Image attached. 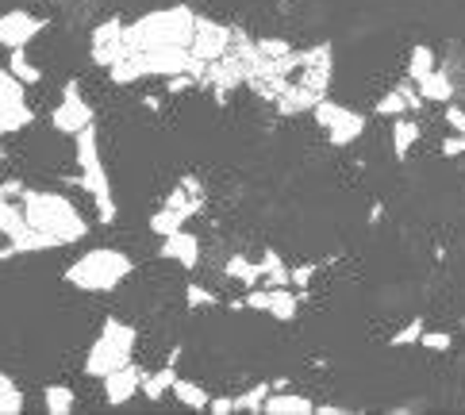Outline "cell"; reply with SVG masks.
<instances>
[{
  "label": "cell",
  "instance_id": "obj_1",
  "mask_svg": "<svg viewBox=\"0 0 465 415\" xmlns=\"http://www.w3.org/2000/svg\"><path fill=\"white\" fill-rule=\"evenodd\" d=\"M20 204L31 231L43 239L46 251H58V246H74L89 235L85 215L74 208L70 196L62 193H46V189H20Z\"/></svg>",
  "mask_w": 465,
  "mask_h": 415
},
{
  "label": "cell",
  "instance_id": "obj_2",
  "mask_svg": "<svg viewBox=\"0 0 465 415\" xmlns=\"http://www.w3.org/2000/svg\"><path fill=\"white\" fill-rule=\"evenodd\" d=\"M193 31H196V12L185 5L173 8H154L127 24V51L124 54H165V51H193Z\"/></svg>",
  "mask_w": 465,
  "mask_h": 415
},
{
  "label": "cell",
  "instance_id": "obj_3",
  "mask_svg": "<svg viewBox=\"0 0 465 415\" xmlns=\"http://www.w3.org/2000/svg\"><path fill=\"white\" fill-rule=\"evenodd\" d=\"M135 273V262L115 246H96V251L74 258L65 265V285L81 292H115Z\"/></svg>",
  "mask_w": 465,
  "mask_h": 415
},
{
  "label": "cell",
  "instance_id": "obj_4",
  "mask_svg": "<svg viewBox=\"0 0 465 415\" xmlns=\"http://www.w3.org/2000/svg\"><path fill=\"white\" fill-rule=\"evenodd\" d=\"M74 162H77V185L85 189V196H93V204H96V220H101V223H112L115 215H120V208H115L112 181H108L104 158H101V139H96V124L74 135Z\"/></svg>",
  "mask_w": 465,
  "mask_h": 415
},
{
  "label": "cell",
  "instance_id": "obj_5",
  "mask_svg": "<svg viewBox=\"0 0 465 415\" xmlns=\"http://www.w3.org/2000/svg\"><path fill=\"white\" fill-rule=\"evenodd\" d=\"M135 342H139V331L127 320H104L101 335L93 339L89 354H85V373L101 380L112 370H120V365L135 361Z\"/></svg>",
  "mask_w": 465,
  "mask_h": 415
},
{
  "label": "cell",
  "instance_id": "obj_6",
  "mask_svg": "<svg viewBox=\"0 0 465 415\" xmlns=\"http://www.w3.org/2000/svg\"><path fill=\"white\" fill-rule=\"evenodd\" d=\"M204 201H208V196H204V185H201V181H196V177H181L177 185H173V193L165 196V204L151 215V231H154L158 239L185 231V223L204 208Z\"/></svg>",
  "mask_w": 465,
  "mask_h": 415
},
{
  "label": "cell",
  "instance_id": "obj_7",
  "mask_svg": "<svg viewBox=\"0 0 465 415\" xmlns=\"http://www.w3.org/2000/svg\"><path fill=\"white\" fill-rule=\"evenodd\" d=\"M20 181H0V239L12 246V254H39L46 251L43 239L31 231L24 204H20Z\"/></svg>",
  "mask_w": 465,
  "mask_h": 415
},
{
  "label": "cell",
  "instance_id": "obj_8",
  "mask_svg": "<svg viewBox=\"0 0 465 415\" xmlns=\"http://www.w3.org/2000/svg\"><path fill=\"white\" fill-rule=\"evenodd\" d=\"M35 120V108L27 101V85L15 77L8 65H0V139L20 135Z\"/></svg>",
  "mask_w": 465,
  "mask_h": 415
},
{
  "label": "cell",
  "instance_id": "obj_9",
  "mask_svg": "<svg viewBox=\"0 0 465 415\" xmlns=\"http://www.w3.org/2000/svg\"><path fill=\"white\" fill-rule=\"evenodd\" d=\"M312 115H315V124L327 131L331 146H351V143L361 139V131H365V115L339 104V101H331V96H323V101L312 108Z\"/></svg>",
  "mask_w": 465,
  "mask_h": 415
},
{
  "label": "cell",
  "instance_id": "obj_10",
  "mask_svg": "<svg viewBox=\"0 0 465 415\" xmlns=\"http://www.w3.org/2000/svg\"><path fill=\"white\" fill-rule=\"evenodd\" d=\"M96 124V112H93V104H89V96H85V89L77 85V81H65V89H62V96H58V104H54V112H51V127L58 131V135H77V131H85V127H93Z\"/></svg>",
  "mask_w": 465,
  "mask_h": 415
},
{
  "label": "cell",
  "instance_id": "obj_11",
  "mask_svg": "<svg viewBox=\"0 0 465 415\" xmlns=\"http://www.w3.org/2000/svg\"><path fill=\"white\" fill-rule=\"evenodd\" d=\"M246 308L265 311L277 323H289V320H296L301 296H296V289H289V285H254L246 292Z\"/></svg>",
  "mask_w": 465,
  "mask_h": 415
},
{
  "label": "cell",
  "instance_id": "obj_12",
  "mask_svg": "<svg viewBox=\"0 0 465 415\" xmlns=\"http://www.w3.org/2000/svg\"><path fill=\"white\" fill-rule=\"evenodd\" d=\"M46 20H39L35 12H24V8H12V12H0V46L5 51H24L43 35Z\"/></svg>",
  "mask_w": 465,
  "mask_h": 415
},
{
  "label": "cell",
  "instance_id": "obj_13",
  "mask_svg": "<svg viewBox=\"0 0 465 415\" xmlns=\"http://www.w3.org/2000/svg\"><path fill=\"white\" fill-rule=\"evenodd\" d=\"M231 43H235V31L223 27V24H215V20H201L196 15V31H193V58L208 65V62H220L227 51H231Z\"/></svg>",
  "mask_w": 465,
  "mask_h": 415
},
{
  "label": "cell",
  "instance_id": "obj_14",
  "mask_svg": "<svg viewBox=\"0 0 465 415\" xmlns=\"http://www.w3.org/2000/svg\"><path fill=\"white\" fill-rule=\"evenodd\" d=\"M124 35H127V24H120L115 15H112V20H104V24H96V27H93V39H89V54H93V62H96V65H104V70H108L112 62H120L124 51H127Z\"/></svg>",
  "mask_w": 465,
  "mask_h": 415
},
{
  "label": "cell",
  "instance_id": "obj_15",
  "mask_svg": "<svg viewBox=\"0 0 465 415\" xmlns=\"http://www.w3.org/2000/svg\"><path fill=\"white\" fill-rule=\"evenodd\" d=\"M143 370L135 361H127V365H120V370H112L108 377H101V385H104V400L108 404H131L135 396L143 392Z\"/></svg>",
  "mask_w": 465,
  "mask_h": 415
},
{
  "label": "cell",
  "instance_id": "obj_16",
  "mask_svg": "<svg viewBox=\"0 0 465 415\" xmlns=\"http://www.w3.org/2000/svg\"><path fill=\"white\" fill-rule=\"evenodd\" d=\"M158 251H162V258L177 262L181 270H196V265H201V239H196L193 231H177V235H165Z\"/></svg>",
  "mask_w": 465,
  "mask_h": 415
},
{
  "label": "cell",
  "instance_id": "obj_17",
  "mask_svg": "<svg viewBox=\"0 0 465 415\" xmlns=\"http://www.w3.org/2000/svg\"><path fill=\"white\" fill-rule=\"evenodd\" d=\"M415 108H423V93L415 89V81H404V85H396L377 101V115H404Z\"/></svg>",
  "mask_w": 465,
  "mask_h": 415
},
{
  "label": "cell",
  "instance_id": "obj_18",
  "mask_svg": "<svg viewBox=\"0 0 465 415\" xmlns=\"http://www.w3.org/2000/svg\"><path fill=\"white\" fill-rule=\"evenodd\" d=\"M415 89L423 93V101H430V104H450L454 101V85H450V74L442 70V65H435L427 77H420L415 81Z\"/></svg>",
  "mask_w": 465,
  "mask_h": 415
},
{
  "label": "cell",
  "instance_id": "obj_19",
  "mask_svg": "<svg viewBox=\"0 0 465 415\" xmlns=\"http://www.w3.org/2000/svg\"><path fill=\"white\" fill-rule=\"evenodd\" d=\"M265 415H312L315 404L301 392H270L265 396Z\"/></svg>",
  "mask_w": 465,
  "mask_h": 415
},
{
  "label": "cell",
  "instance_id": "obj_20",
  "mask_svg": "<svg viewBox=\"0 0 465 415\" xmlns=\"http://www.w3.org/2000/svg\"><path fill=\"white\" fill-rule=\"evenodd\" d=\"M173 380H177V370H173V365H162V370L143 377V396H146V400H162V396L173 392Z\"/></svg>",
  "mask_w": 465,
  "mask_h": 415
},
{
  "label": "cell",
  "instance_id": "obj_21",
  "mask_svg": "<svg viewBox=\"0 0 465 415\" xmlns=\"http://www.w3.org/2000/svg\"><path fill=\"white\" fill-rule=\"evenodd\" d=\"M223 273L231 277V281H239L242 289H254V285H262V270H258V262H251V258H242V254H235V258H227V265H223Z\"/></svg>",
  "mask_w": 465,
  "mask_h": 415
},
{
  "label": "cell",
  "instance_id": "obj_22",
  "mask_svg": "<svg viewBox=\"0 0 465 415\" xmlns=\"http://www.w3.org/2000/svg\"><path fill=\"white\" fill-rule=\"evenodd\" d=\"M43 404L51 415H70L77 408V392L70 385H46L43 389Z\"/></svg>",
  "mask_w": 465,
  "mask_h": 415
},
{
  "label": "cell",
  "instance_id": "obj_23",
  "mask_svg": "<svg viewBox=\"0 0 465 415\" xmlns=\"http://www.w3.org/2000/svg\"><path fill=\"white\" fill-rule=\"evenodd\" d=\"M258 270H262V281H265V285H292V270H289L285 262H281L277 251L262 254V258H258Z\"/></svg>",
  "mask_w": 465,
  "mask_h": 415
},
{
  "label": "cell",
  "instance_id": "obj_24",
  "mask_svg": "<svg viewBox=\"0 0 465 415\" xmlns=\"http://www.w3.org/2000/svg\"><path fill=\"white\" fill-rule=\"evenodd\" d=\"M420 135H423V131H420V124H415V120H396L392 124V154L408 158V151L420 143Z\"/></svg>",
  "mask_w": 465,
  "mask_h": 415
},
{
  "label": "cell",
  "instance_id": "obj_25",
  "mask_svg": "<svg viewBox=\"0 0 465 415\" xmlns=\"http://www.w3.org/2000/svg\"><path fill=\"white\" fill-rule=\"evenodd\" d=\"M439 65V54L430 51L427 43H415L411 46V54H408V81H420V77H427L430 70Z\"/></svg>",
  "mask_w": 465,
  "mask_h": 415
},
{
  "label": "cell",
  "instance_id": "obj_26",
  "mask_svg": "<svg viewBox=\"0 0 465 415\" xmlns=\"http://www.w3.org/2000/svg\"><path fill=\"white\" fill-rule=\"evenodd\" d=\"M173 396H177V400L185 404V408H193V411H208V400H212V396H208L201 385H196V380H185V377L173 380Z\"/></svg>",
  "mask_w": 465,
  "mask_h": 415
},
{
  "label": "cell",
  "instance_id": "obj_27",
  "mask_svg": "<svg viewBox=\"0 0 465 415\" xmlns=\"http://www.w3.org/2000/svg\"><path fill=\"white\" fill-rule=\"evenodd\" d=\"M8 70L20 77L24 85H39V81H43V70L27 58V46H24V51H8Z\"/></svg>",
  "mask_w": 465,
  "mask_h": 415
},
{
  "label": "cell",
  "instance_id": "obj_28",
  "mask_svg": "<svg viewBox=\"0 0 465 415\" xmlns=\"http://www.w3.org/2000/svg\"><path fill=\"white\" fill-rule=\"evenodd\" d=\"M24 411V392L20 385L8 377V373H0V415H20Z\"/></svg>",
  "mask_w": 465,
  "mask_h": 415
},
{
  "label": "cell",
  "instance_id": "obj_29",
  "mask_svg": "<svg viewBox=\"0 0 465 415\" xmlns=\"http://www.w3.org/2000/svg\"><path fill=\"white\" fill-rule=\"evenodd\" d=\"M265 396H270V380H262V385H254L251 392L235 396V411H262L265 408Z\"/></svg>",
  "mask_w": 465,
  "mask_h": 415
},
{
  "label": "cell",
  "instance_id": "obj_30",
  "mask_svg": "<svg viewBox=\"0 0 465 415\" xmlns=\"http://www.w3.org/2000/svg\"><path fill=\"white\" fill-rule=\"evenodd\" d=\"M185 301H189V308H215L220 296H215L212 289H204V285H185Z\"/></svg>",
  "mask_w": 465,
  "mask_h": 415
},
{
  "label": "cell",
  "instance_id": "obj_31",
  "mask_svg": "<svg viewBox=\"0 0 465 415\" xmlns=\"http://www.w3.org/2000/svg\"><path fill=\"white\" fill-rule=\"evenodd\" d=\"M450 335L446 331H423V339H420V351H435V354H442V351H450Z\"/></svg>",
  "mask_w": 465,
  "mask_h": 415
},
{
  "label": "cell",
  "instance_id": "obj_32",
  "mask_svg": "<svg viewBox=\"0 0 465 415\" xmlns=\"http://www.w3.org/2000/svg\"><path fill=\"white\" fill-rule=\"evenodd\" d=\"M423 339V320H411L401 335H392V346H420Z\"/></svg>",
  "mask_w": 465,
  "mask_h": 415
},
{
  "label": "cell",
  "instance_id": "obj_33",
  "mask_svg": "<svg viewBox=\"0 0 465 415\" xmlns=\"http://www.w3.org/2000/svg\"><path fill=\"white\" fill-rule=\"evenodd\" d=\"M208 411H212V415H231V411H235V396H212Z\"/></svg>",
  "mask_w": 465,
  "mask_h": 415
},
{
  "label": "cell",
  "instance_id": "obj_34",
  "mask_svg": "<svg viewBox=\"0 0 465 415\" xmlns=\"http://www.w3.org/2000/svg\"><path fill=\"white\" fill-rule=\"evenodd\" d=\"M312 277H315V265H296V270H292V285L304 292L312 285Z\"/></svg>",
  "mask_w": 465,
  "mask_h": 415
},
{
  "label": "cell",
  "instance_id": "obj_35",
  "mask_svg": "<svg viewBox=\"0 0 465 415\" xmlns=\"http://www.w3.org/2000/svg\"><path fill=\"white\" fill-rule=\"evenodd\" d=\"M8 254H12V246H8V242H5V239H0V262H5V258H8Z\"/></svg>",
  "mask_w": 465,
  "mask_h": 415
}]
</instances>
